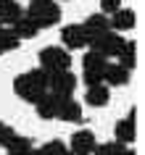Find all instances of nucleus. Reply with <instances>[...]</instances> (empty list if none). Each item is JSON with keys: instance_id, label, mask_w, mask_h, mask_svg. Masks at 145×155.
Here are the masks:
<instances>
[{"instance_id": "f257e3e1", "label": "nucleus", "mask_w": 145, "mask_h": 155, "mask_svg": "<svg viewBox=\"0 0 145 155\" xmlns=\"http://www.w3.org/2000/svg\"><path fill=\"white\" fill-rule=\"evenodd\" d=\"M124 37L119 32H103V34H95V37H87V48L92 53H100L103 58H116L124 48Z\"/></svg>"}, {"instance_id": "f03ea898", "label": "nucleus", "mask_w": 145, "mask_h": 155, "mask_svg": "<svg viewBox=\"0 0 145 155\" xmlns=\"http://www.w3.org/2000/svg\"><path fill=\"white\" fill-rule=\"evenodd\" d=\"M24 13L32 18L34 24H37V29H48V26H53V24H58V21H61V8H58L56 0L42 3V5H29Z\"/></svg>"}, {"instance_id": "7ed1b4c3", "label": "nucleus", "mask_w": 145, "mask_h": 155, "mask_svg": "<svg viewBox=\"0 0 145 155\" xmlns=\"http://www.w3.org/2000/svg\"><path fill=\"white\" fill-rule=\"evenodd\" d=\"M71 66V55L66 48H58V45H50V48L40 50V68L45 71H66Z\"/></svg>"}, {"instance_id": "20e7f679", "label": "nucleus", "mask_w": 145, "mask_h": 155, "mask_svg": "<svg viewBox=\"0 0 145 155\" xmlns=\"http://www.w3.org/2000/svg\"><path fill=\"white\" fill-rule=\"evenodd\" d=\"M77 74H71L69 68L66 71H50V87L48 90L58 97H71L74 90H77Z\"/></svg>"}, {"instance_id": "39448f33", "label": "nucleus", "mask_w": 145, "mask_h": 155, "mask_svg": "<svg viewBox=\"0 0 145 155\" xmlns=\"http://www.w3.org/2000/svg\"><path fill=\"white\" fill-rule=\"evenodd\" d=\"M13 92H16L21 100L32 103V105L45 95V90H40V87L29 79V74H16V79H13Z\"/></svg>"}, {"instance_id": "423d86ee", "label": "nucleus", "mask_w": 145, "mask_h": 155, "mask_svg": "<svg viewBox=\"0 0 145 155\" xmlns=\"http://www.w3.org/2000/svg\"><path fill=\"white\" fill-rule=\"evenodd\" d=\"M61 40H64L66 50L87 48V32L82 29V24H66L64 29H61Z\"/></svg>"}, {"instance_id": "0eeeda50", "label": "nucleus", "mask_w": 145, "mask_h": 155, "mask_svg": "<svg viewBox=\"0 0 145 155\" xmlns=\"http://www.w3.org/2000/svg\"><path fill=\"white\" fill-rule=\"evenodd\" d=\"M95 134L90 129H79L71 134V142H69V150H71L74 155H92V150H95Z\"/></svg>"}, {"instance_id": "6e6552de", "label": "nucleus", "mask_w": 145, "mask_h": 155, "mask_svg": "<svg viewBox=\"0 0 145 155\" xmlns=\"http://www.w3.org/2000/svg\"><path fill=\"white\" fill-rule=\"evenodd\" d=\"M135 118H137V110L132 108L127 118L116 121V126H113L116 142H121V145H129V142H135V137H137V129H135Z\"/></svg>"}, {"instance_id": "1a4fd4ad", "label": "nucleus", "mask_w": 145, "mask_h": 155, "mask_svg": "<svg viewBox=\"0 0 145 155\" xmlns=\"http://www.w3.org/2000/svg\"><path fill=\"white\" fill-rule=\"evenodd\" d=\"M108 21H111V32H129V29H135L137 24V16H135V11L132 8H119V11H113L111 16H108Z\"/></svg>"}, {"instance_id": "9d476101", "label": "nucleus", "mask_w": 145, "mask_h": 155, "mask_svg": "<svg viewBox=\"0 0 145 155\" xmlns=\"http://www.w3.org/2000/svg\"><path fill=\"white\" fill-rule=\"evenodd\" d=\"M56 118H61V121H82V105H79V100H74V97H58V113Z\"/></svg>"}, {"instance_id": "9b49d317", "label": "nucleus", "mask_w": 145, "mask_h": 155, "mask_svg": "<svg viewBox=\"0 0 145 155\" xmlns=\"http://www.w3.org/2000/svg\"><path fill=\"white\" fill-rule=\"evenodd\" d=\"M103 84L105 87H124V84H129V71L124 66H119V63H105Z\"/></svg>"}, {"instance_id": "f8f14e48", "label": "nucleus", "mask_w": 145, "mask_h": 155, "mask_svg": "<svg viewBox=\"0 0 145 155\" xmlns=\"http://www.w3.org/2000/svg\"><path fill=\"white\" fill-rule=\"evenodd\" d=\"M34 108H37V116H40V118H45V121L56 118V113H58V95L45 92V95L34 103Z\"/></svg>"}, {"instance_id": "ddd939ff", "label": "nucleus", "mask_w": 145, "mask_h": 155, "mask_svg": "<svg viewBox=\"0 0 145 155\" xmlns=\"http://www.w3.org/2000/svg\"><path fill=\"white\" fill-rule=\"evenodd\" d=\"M21 16H24V8H21L19 0H5V3L0 5V21H3V26H5V24L13 26Z\"/></svg>"}, {"instance_id": "4468645a", "label": "nucleus", "mask_w": 145, "mask_h": 155, "mask_svg": "<svg viewBox=\"0 0 145 155\" xmlns=\"http://www.w3.org/2000/svg\"><path fill=\"white\" fill-rule=\"evenodd\" d=\"M82 29L87 32V37H95V34L111 32V21H108V16H100V13H92V16H87V21L82 24Z\"/></svg>"}, {"instance_id": "2eb2a0df", "label": "nucleus", "mask_w": 145, "mask_h": 155, "mask_svg": "<svg viewBox=\"0 0 145 155\" xmlns=\"http://www.w3.org/2000/svg\"><path fill=\"white\" fill-rule=\"evenodd\" d=\"M85 100H87L90 105H95V108H103V105H108L111 92H108V87H105V84H95V87H87Z\"/></svg>"}, {"instance_id": "dca6fc26", "label": "nucleus", "mask_w": 145, "mask_h": 155, "mask_svg": "<svg viewBox=\"0 0 145 155\" xmlns=\"http://www.w3.org/2000/svg\"><path fill=\"white\" fill-rule=\"evenodd\" d=\"M116 58H119V66H124L127 71H132L135 63H137V45L132 40H127V42H124V48H121V53Z\"/></svg>"}, {"instance_id": "f3484780", "label": "nucleus", "mask_w": 145, "mask_h": 155, "mask_svg": "<svg viewBox=\"0 0 145 155\" xmlns=\"http://www.w3.org/2000/svg\"><path fill=\"white\" fill-rule=\"evenodd\" d=\"M29 150H34L32 139H29V137H21V134H13V139H11L8 147H5V153H8V155H26Z\"/></svg>"}, {"instance_id": "a211bd4d", "label": "nucleus", "mask_w": 145, "mask_h": 155, "mask_svg": "<svg viewBox=\"0 0 145 155\" xmlns=\"http://www.w3.org/2000/svg\"><path fill=\"white\" fill-rule=\"evenodd\" d=\"M105 63H108V61H105L100 53H92V50H87V53H85V58H82L85 71H92V74H103Z\"/></svg>"}, {"instance_id": "6ab92c4d", "label": "nucleus", "mask_w": 145, "mask_h": 155, "mask_svg": "<svg viewBox=\"0 0 145 155\" xmlns=\"http://www.w3.org/2000/svg\"><path fill=\"white\" fill-rule=\"evenodd\" d=\"M11 29L16 32V37H19V40H21V37H37V32H40V29H37V24H34V21H32L29 16H26V13H24L21 18H19L16 24L11 26Z\"/></svg>"}, {"instance_id": "aec40b11", "label": "nucleus", "mask_w": 145, "mask_h": 155, "mask_svg": "<svg viewBox=\"0 0 145 155\" xmlns=\"http://www.w3.org/2000/svg\"><path fill=\"white\" fill-rule=\"evenodd\" d=\"M19 45H21V40L16 37V32L8 29V26H3L0 29V50L3 53H11V50H19Z\"/></svg>"}, {"instance_id": "412c9836", "label": "nucleus", "mask_w": 145, "mask_h": 155, "mask_svg": "<svg viewBox=\"0 0 145 155\" xmlns=\"http://www.w3.org/2000/svg\"><path fill=\"white\" fill-rule=\"evenodd\" d=\"M129 145H121V142H103V145H95V150H92V155H124V150H127Z\"/></svg>"}, {"instance_id": "4be33fe9", "label": "nucleus", "mask_w": 145, "mask_h": 155, "mask_svg": "<svg viewBox=\"0 0 145 155\" xmlns=\"http://www.w3.org/2000/svg\"><path fill=\"white\" fill-rule=\"evenodd\" d=\"M26 74H29V79H32L40 90L48 92V87H50V71H45V68H32V71H26Z\"/></svg>"}, {"instance_id": "5701e85b", "label": "nucleus", "mask_w": 145, "mask_h": 155, "mask_svg": "<svg viewBox=\"0 0 145 155\" xmlns=\"http://www.w3.org/2000/svg\"><path fill=\"white\" fill-rule=\"evenodd\" d=\"M37 153L40 155H61V153H66V145L61 142V139H50V142H45Z\"/></svg>"}, {"instance_id": "b1692460", "label": "nucleus", "mask_w": 145, "mask_h": 155, "mask_svg": "<svg viewBox=\"0 0 145 155\" xmlns=\"http://www.w3.org/2000/svg\"><path fill=\"white\" fill-rule=\"evenodd\" d=\"M82 82L87 84V87H95V84H103V74H92V71H85V76H82Z\"/></svg>"}, {"instance_id": "393cba45", "label": "nucleus", "mask_w": 145, "mask_h": 155, "mask_svg": "<svg viewBox=\"0 0 145 155\" xmlns=\"http://www.w3.org/2000/svg\"><path fill=\"white\" fill-rule=\"evenodd\" d=\"M121 8V0H100V11L103 13H113Z\"/></svg>"}, {"instance_id": "a878e982", "label": "nucleus", "mask_w": 145, "mask_h": 155, "mask_svg": "<svg viewBox=\"0 0 145 155\" xmlns=\"http://www.w3.org/2000/svg\"><path fill=\"white\" fill-rule=\"evenodd\" d=\"M13 134H16V131L11 129V126H3V129H0V147H8V142L13 139Z\"/></svg>"}, {"instance_id": "bb28decb", "label": "nucleus", "mask_w": 145, "mask_h": 155, "mask_svg": "<svg viewBox=\"0 0 145 155\" xmlns=\"http://www.w3.org/2000/svg\"><path fill=\"white\" fill-rule=\"evenodd\" d=\"M42 3H50V0H29V5H42Z\"/></svg>"}, {"instance_id": "cd10ccee", "label": "nucleus", "mask_w": 145, "mask_h": 155, "mask_svg": "<svg viewBox=\"0 0 145 155\" xmlns=\"http://www.w3.org/2000/svg\"><path fill=\"white\" fill-rule=\"evenodd\" d=\"M61 155H74V153H71V150H69V147H66V153H61Z\"/></svg>"}, {"instance_id": "c85d7f7f", "label": "nucleus", "mask_w": 145, "mask_h": 155, "mask_svg": "<svg viewBox=\"0 0 145 155\" xmlns=\"http://www.w3.org/2000/svg\"><path fill=\"white\" fill-rule=\"evenodd\" d=\"M26 155H40V153H37V150H29V153H26Z\"/></svg>"}, {"instance_id": "c756f323", "label": "nucleus", "mask_w": 145, "mask_h": 155, "mask_svg": "<svg viewBox=\"0 0 145 155\" xmlns=\"http://www.w3.org/2000/svg\"><path fill=\"white\" fill-rule=\"evenodd\" d=\"M3 126H5V124H3V121H0V129H3Z\"/></svg>"}, {"instance_id": "7c9ffc66", "label": "nucleus", "mask_w": 145, "mask_h": 155, "mask_svg": "<svg viewBox=\"0 0 145 155\" xmlns=\"http://www.w3.org/2000/svg\"><path fill=\"white\" fill-rule=\"evenodd\" d=\"M3 3H5V0H0V5H3Z\"/></svg>"}, {"instance_id": "2f4dec72", "label": "nucleus", "mask_w": 145, "mask_h": 155, "mask_svg": "<svg viewBox=\"0 0 145 155\" xmlns=\"http://www.w3.org/2000/svg\"><path fill=\"white\" fill-rule=\"evenodd\" d=\"M0 29H3V21H0Z\"/></svg>"}, {"instance_id": "473e14b6", "label": "nucleus", "mask_w": 145, "mask_h": 155, "mask_svg": "<svg viewBox=\"0 0 145 155\" xmlns=\"http://www.w3.org/2000/svg\"><path fill=\"white\" fill-rule=\"evenodd\" d=\"M0 55H3V50H0Z\"/></svg>"}]
</instances>
